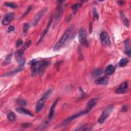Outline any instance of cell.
I'll use <instances>...</instances> for the list:
<instances>
[{"label": "cell", "mask_w": 131, "mask_h": 131, "mask_svg": "<svg viewBox=\"0 0 131 131\" xmlns=\"http://www.w3.org/2000/svg\"><path fill=\"white\" fill-rule=\"evenodd\" d=\"M49 62L45 60H39L36 59H33L30 62L32 76H35L38 74L42 76L45 73Z\"/></svg>", "instance_id": "cell-1"}, {"label": "cell", "mask_w": 131, "mask_h": 131, "mask_svg": "<svg viewBox=\"0 0 131 131\" xmlns=\"http://www.w3.org/2000/svg\"><path fill=\"white\" fill-rule=\"evenodd\" d=\"M73 27H74V26L71 25L68 28V29L66 30V31L64 33V34L62 35L61 37L59 39V41L55 45L54 48H53V50L54 51H58L61 48V47L63 46V45L66 42V41L68 39L70 34L72 32Z\"/></svg>", "instance_id": "cell-2"}, {"label": "cell", "mask_w": 131, "mask_h": 131, "mask_svg": "<svg viewBox=\"0 0 131 131\" xmlns=\"http://www.w3.org/2000/svg\"><path fill=\"white\" fill-rule=\"evenodd\" d=\"M52 92V90L51 89H49L43 95L42 97L37 101L35 106V111L36 113L40 112L42 110L45 102L51 94Z\"/></svg>", "instance_id": "cell-3"}, {"label": "cell", "mask_w": 131, "mask_h": 131, "mask_svg": "<svg viewBox=\"0 0 131 131\" xmlns=\"http://www.w3.org/2000/svg\"><path fill=\"white\" fill-rule=\"evenodd\" d=\"M89 112H90V111L88 109H86V110H85L84 111H81V112H80L79 113H76V114L71 116V117L68 118H67L65 120H64L61 123V125L62 126V125H67V124L70 123L72 120H73L75 119L76 118H78V117H81L82 116L85 115L87 114V113H88Z\"/></svg>", "instance_id": "cell-4"}, {"label": "cell", "mask_w": 131, "mask_h": 131, "mask_svg": "<svg viewBox=\"0 0 131 131\" xmlns=\"http://www.w3.org/2000/svg\"><path fill=\"white\" fill-rule=\"evenodd\" d=\"M63 13V8L61 4H58V6L56 8L55 14L54 16V28L59 22L62 16Z\"/></svg>", "instance_id": "cell-5"}, {"label": "cell", "mask_w": 131, "mask_h": 131, "mask_svg": "<svg viewBox=\"0 0 131 131\" xmlns=\"http://www.w3.org/2000/svg\"><path fill=\"white\" fill-rule=\"evenodd\" d=\"M113 109V106H110L104 109L101 115L100 116V118H99L98 122L100 124L103 123L104 122V121L108 118V117L109 116L110 114L112 112Z\"/></svg>", "instance_id": "cell-6"}, {"label": "cell", "mask_w": 131, "mask_h": 131, "mask_svg": "<svg viewBox=\"0 0 131 131\" xmlns=\"http://www.w3.org/2000/svg\"><path fill=\"white\" fill-rule=\"evenodd\" d=\"M100 41L103 46L108 47L111 45V41L109 34L106 32H102L100 35Z\"/></svg>", "instance_id": "cell-7"}, {"label": "cell", "mask_w": 131, "mask_h": 131, "mask_svg": "<svg viewBox=\"0 0 131 131\" xmlns=\"http://www.w3.org/2000/svg\"><path fill=\"white\" fill-rule=\"evenodd\" d=\"M78 38L81 44L88 46V42L87 38L86 32L84 28H81L78 32Z\"/></svg>", "instance_id": "cell-8"}, {"label": "cell", "mask_w": 131, "mask_h": 131, "mask_svg": "<svg viewBox=\"0 0 131 131\" xmlns=\"http://www.w3.org/2000/svg\"><path fill=\"white\" fill-rule=\"evenodd\" d=\"M24 52L21 50H18L15 53V57L17 61L21 67L23 66L25 63V58L23 55Z\"/></svg>", "instance_id": "cell-9"}, {"label": "cell", "mask_w": 131, "mask_h": 131, "mask_svg": "<svg viewBox=\"0 0 131 131\" xmlns=\"http://www.w3.org/2000/svg\"><path fill=\"white\" fill-rule=\"evenodd\" d=\"M15 18V14L14 13H12V12H9L7 14L4 18L3 19L2 21V23L3 25L5 26H7L8 25H9L10 22L14 20Z\"/></svg>", "instance_id": "cell-10"}, {"label": "cell", "mask_w": 131, "mask_h": 131, "mask_svg": "<svg viewBox=\"0 0 131 131\" xmlns=\"http://www.w3.org/2000/svg\"><path fill=\"white\" fill-rule=\"evenodd\" d=\"M47 8H45L38 13L37 15L35 17V18L33 21L32 24L33 26H35L37 25L39 21H40V20L42 18L43 16L45 15L46 12L47 11Z\"/></svg>", "instance_id": "cell-11"}, {"label": "cell", "mask_w": 131, "mask_h": 131, "mask_svg": "<svg viewBox=\"0 0 131 131\" xmlns=\"http://www.w3.org/2000/svg\"><path fill=\"white\" fill-rule=\"evenodd\" d=\"M128 88V84L127 82H125L123 83H122L119 87L116 90V92L118 94H123L125 93L127 91Z\"/></svg>", "instance_id": "cell-12"}, {"label": "cell", "mask_w": 131, "mask_h": 131, "mask_svg": "<svg viewBox=\"0 0 131 131\" xmlns=\"http://www.w3.org/2000/svg\"><path fill=\"white\" fill-rule=\"evenodd\" d=\"M52 21H53V17H51V18L50 19L49 22H48V24H47V25L46 26V28L45 29V30L43 32V33H42V35L41 36V37L40 38V40H39V41H38L37 44H38L39 43H40L42 41V40H43V38H44L45 35L47 34V32H48V31L49 30V28L50 27V26H51V24L52 23Z\"/></svg>", "instance_id": "cell-13"}, {"label": "cell", "mask_w": 131, "mask_h": 131, "mask_svg": "<svg viewBox=\"0 0 131 131\" xmlns=\"http://www.w3.org/2000/svg\"><path fill=\"white\" fill-rule=\"evenodd\" d=\"M58 100H59V99H56L54 102L52 104V105L50 108V112H49V116H48V120H50L52 119V118H53V115H54V111H55V107H56V106L57 103H58Z\"/></svg>", "instance_id": "cell-14"}, {"label": "cell", "mask_w": 131, "mask_h": 131, "mask_svg": "<svg viewBox=\"0 0 131 131\" xmlns=\"http://www.w3.org/2000/svg\"><path fill=\"white\" fill-rule=\"evenodd\" d=\"M124 45H125V53L129 57H130L131 55V51L130 47V42L129 39L127 38L124 41Z\"/></svg>", "instance_id": "cell-15"}, {"label": "cell", "mask_w": 131, "mask_h": 131, "mask_svg": "<svg viewBox=\"0 0 131 131\" xmlns=\"http://www.w3.org/2000/svg\"><path fill=\"white\" fill-rule=\"evenodd\" d=\"M108 83V78L106 76L101 77L95 81V83L97 85H106Z\"/></svg>", "instance_id": "cell-16"}, {"label": "cell", "mask_w": 131, "mask_h": 131, "mask_svg": "<svg viewBox=\"0 0 131 131\" xmlns=\"http://www.w3.org/2000/svg\"><path fill=\"white\" fill-rule=\"evenodd\" d=\"M16 111L20 114L26 115L30 116H31V117L33 116V114L29 110H28L27 109H26L24 108H23V107H19V108H17Z\"/></svg>", "instance_id": "cell-17"}, {"label": "cell", "mask_w": 131, "mask_h": 131, "mask_svg": "<svg viewBox=\"0 0 131 131\" xmlns=\"http://www.w3.org/2000/svg\"><path fill=\"white\" fill-rule=\"evenodd\" d=\"M97 100L96 98H92L90 99L87 103V108L90 111L92 109L96 104Z\"/></svg>", "instance_id": "cell-18"}, {"label": "cell", "mask_w": 131, "mask_h": 131, "mask_svg": "<svg viewBox=\"0 0 131 131\" xmlns=\"http://www.w3.org/2000/svg\"><path fill=\"white\" fill-rule=\"evenodd\" d=\"M120 15L121 19L123 23L124 24V25L126 26V27L128 28L129 26V23L128 20L127 19V18H126V16H125V15L124 14V13L122 11L120 12Z\"/></svg>", "instance_id": "cell-19"}, {"label": "cell", "mask_w": 131, "mask_h": 131, "mask_svg": "<svg viewBox=\"0 0 131 131\" xmlns=\"http://www.w3.org/2000/svg\"><path fill=\"white\" fill-rule=\"evenodd\" d=\"M115 70V68L113 66L112 64H110L107 67L105 70V73L107 75H111L114 72Z\"/></svg>", "instance_id": "cell-20"}, {"label": "cell", "mask_w": 131, "mask_h": 131, "mask_svg": "<svg viewBox=\"0 0 131 131\" xmlns=\"http://www.w3.org/2000/svg\"><path fill=\"white\" fill-rule=\"evenodd\" d=\"M7 118L10 121L13 122L16 120V114L14 112H10L8 113V114L7 115Z\"/></svg>", "instance_id": "cell-21"}, {"label": "cell", "mask_w": 131, "mask_h": 131, "mask_svg": "<svg viewBox=\"0 0 131 131\" xmlns=\"http://www.w3.org/2000/svg\"><path fill=\"white\" fill-rule=\"evenodd\" d=\"M30 28V25L28 23H25L23 27V33L24 35H26L28 32V31Z\"/></svg>", "instance_id": "cell-22"}, {"label": "cell", "mask_w": 131, "mask_h": 131, "mask_svg": "<svg viewBox=\"0 0 131 131\" xmlns=\"http://www.w3.org/2000/svg\"><path fill=\"white\" fill-rule=\"evenodd\" d=\"M129 60L127 58H122L120 61H119V65L120 67H125V66L128 63Z\"/></svg>", "instance_id": "cell-23"}, {"label": "cell", "mask_w": 131, "mask_h": 131, "mask_svg": "<svg viewBox=\"0 0 131 131\" xmlns=\"http://www.w3.org/2000/svg\"><path fill=\"white\" fill-rule=\"evenodd\" d=\"M91 127L88 126L87 125H82V126H81L80 127H77V128H76L75 130H91Z\"/></svg>", "instance_id": "cell-24"}, {"label": "cell", "mask_w": 131, "mask_h": 131, "mask_svg": "<svg viewBox=\"0 0 131 131\" xmlns=\"http://www.w3.org/2000/svg\"><path fill=\"white\" fill-rule=\"evenodd\" d=\"M103 73V69L101 68H99L97 69H96L94 72H93V75L94 76H99L101 75Z\"/></svg>", "instance_id": "cell-25"}, {"label": "cell", "mask_w": 131, "mask_h": 131, "mask_svg": "<svg viewBox=\"0 0 131 131\" xmlns=\"http://www.w3.org/2000/svg\"><path fill=\"white\" fill-rule=\"evenodd\" d=\"M81 7V5H80V4H75L73 5H72L71 8H72V10L73 12V14H76L77 12L78 8Z\"/></svg>", "instance_id": "cell-26"}, {"label": "cell", "mask_w": 131, "mask_h": 131, "mask_svg": "<svg viewBox=\"0 0 131 131\" xmlns=\"http://www.w3.org/2000/svg\"><path fill=\"white\" fill-rule=\"evenodd\" d=\"M23 69H24V68H22V67H21V68H18V69H15V70H14V71H12V72H9V73H7V74H5V75L9 76V75H12V74H15L17 73L18 72H20V71H22V70Z\"/></svg>", "instance_id": "cell-27"}, {"label": "cell", "mask_w": 131, "mask_h": 131, "mask_svg": "<svg viewBox=\"0 0 131 131\" xmlns=\"http://www.w3.org/2000/svg\"><path fill=\"white\" fill-rule=\"evenodd\" d=\"M31 43V41H28L27 43H26V44L23 46V47H22V49L21 50L24 52V51H25L26 49H27L30 46Z\"/></svg>", "instance_id": "cell-28"}, {"label": "cell", "mask_w": 131, "mask_h": 131, "mask_svg": "<svg viewBox=\"0 0 131 131\" xmlns=\"http://www.w3.org/2000/svg\"><path fill=\"white\" fill-rule=\"evenodd\" d=\"M5 5L10 7L11 8H16V7H17V5L14 3H12V2H7L5 3Z\"/></svg>", "instance_id": "cell-29"}, {"label": "cell", "mask_w": 131, "mask_h": 131, "mask_svg": "<svg viewBox=\"0 0 131 131\" xmlns=\"http://www.w3.org/2000/svg\"><path fill=\"white\" fill-rule=\"evenodd\" d=\"M93 16H94V19L96 21L98 20L99 19V15L97 11V10L95 8H94L93 10Z\"/></svg>", "instance_id": "cell-30"}, {"label": "cell", "mask_w": 131, "mask_h": 131, "mask_svg": "<svg viewBox=\"0 0 131 131\" xmlns=\"http://www.w3.org/2000/svg\"><path fill=\"white\" fill-rule=\"evenodd\" d=\"M11 57H12V54H10L8 56H7V57L6 58L4 62V64H7L9 63L11 61Z\"/></svg>", "instance_id": "cell-31"}, {"label": "cell", "mask_w": 131, "mask_h": 131, "mask_svg": "<svg viewBox=\"0 0 131 131\" xmlns=\"http://www.w3.org/2000/svg\"><path fill=\"white\" fill-rule=\"evenodd\" d=\"M23 41L22 40H21V39L18 40L16 42V47H20L21 45L23 44Z\"/></svg>", "instance_id": "cell-32"}, {"label": "cell", "mask_w": 131, "mask_h": 131, "mask_svg": "<svg viewBox=\"0 0 131 131\" xmlns=\"http://www.w3.org/2000/svg\"><path fill=\"white\" fill-rule=\"evenodd\" d=\"M22 127H23V128H27V127H29L31 126L32 125V124L30 123H26L22 124Z\"/></svg>", "instance_id": "cell-33"}, {"label": "cell", "mask_w": 131, "mask_h": 131, "mask_svg": "<svg viewBox=\"0 0 131 131\" xmlns=\"http://www.w3.org/2000/svg\"><path fill=\"white\" fill-rule=\"evenodd\" d=\"M31 6H29L28 8V9H27V11H26L25 12V14L23 15V16H22V17H25L26 15H27L28 13L30 12V11L31 10Z\"/></svg>", "instance_id": "cell-34"}, {"label": "cell", "mask_w": 131, "mask_h": 131, "mask_svg": "<svg viewBox=\"0 0 131 131\" xmlns=\"http://www.w3.org/2000/svg\"><path fill=\"white\" fill-rule=\"evenodd\" d=\"M20 105L22 106H26V102L24 100H21L19 102Z\"/></svg>", "instance_id": "cell-35"}, {"label": "cell", "mask_w": 131, "mask_h": 131, "mask_svg": "<svg viewBox=\"0 0 131 131\" xmlns=\"http://www.w3.org/2000/svg\"><path fill=\"white\" fill-rule=\"evenodd\" d=\"M14 30H15V27H14V26H10V27L8 28V29L7 31H8V32H9V33H11V32L14 31Z\"/></svg>", "instance_id": "cell-36"}, {"label": "cell", "mask_w": 131, "mask_h": 131, "mask_svg": "<svg viewBox=\"0 0 131 131\" xmlns=\"http://www.w3.org/2000/svg\"><path fill=\"white\" fill-rule=\"evenodd\" d=\"M92 30V23H91L90 24V28H89V32H90V33H91Z\"/></svg>", "instance_id": "cell-37"}, {"label": "cell", "mask_w": 131, "mask_h": 131, "mask_svg": "<svg viewBox=\"0 0 131 131\" xmlns=\"http://www.w3.org/2000/svg\"><path fill=\"white\" fill-rule=\"evenodd\" d=\"M117 3L119 4V5H121V6L124 5V3H125L124 2H123V1H119V2H118Z\"/></svg>", "instance_id": "cell-38"}]
</instances>
